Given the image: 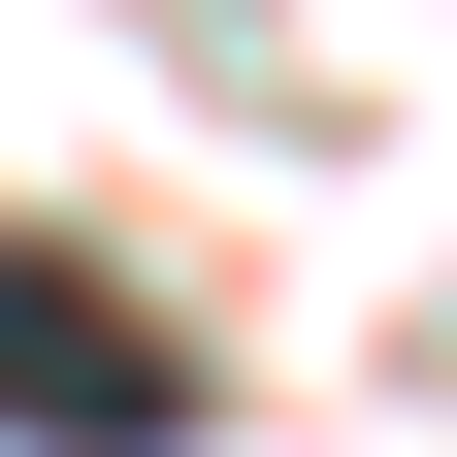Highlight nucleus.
I'll list each match as a JSON object with an SVG mask.
<instances>
[{
  "mask_svg": "<svg viewBox=\"0 0 457 457\" xmlns=\"http://www.w3.org/2000/svg\"><path fill=\"white\" fill-rule=\"evenodd\" d=\"M0 457H196V360L98 262H0Z\"/></svg>",
  "mask_w": 457,
  "mask_h": 457,
  "instance_id": "1",
  "label": "nucleus"
}]
</instances>
